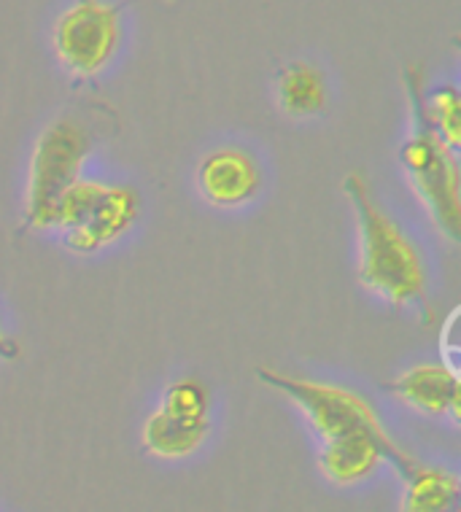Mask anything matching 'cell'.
<instances>
[{"label": "cell", "instance_id": "52a82bcc", "mask_svg": "<svg viewBox=\"0 0 461 512\" xmlns=\"http://www.w3.org/2000/svg\"><path fill=\"white\" fill-rule=\"evenodd\" d=\"M138 216H141V197L133 186L106 184L87 219L79 227L63 232L65 246L79 256L98 254L103 248L114 246L119 238H125Z\"/></svg>", "mask_w": 461, "mask_h": 512}, {"label": "cell", "instance_id": "5b68a950", "mask_svg": "<svg viewBox=\"0 0 461 512\" xmlns=\"http://www.w3.org/2000/svg\"><path fill=\"white\" fill-rule=\"evenodd\" d=\"M122 41V14L106 0H76L57 17L52 46L65 71L92 79L108 68Z\"/></svg>", "mask_w": 461, "mask_h": 512}, {"label": "cell", "instance_id": "2e32d148", "mask_svg": "<svg viewBox=\"0 0 461 512\" xmlns=\"http://www.w3.org/2000/svg\"><path fill=\"white\" fill-rule=\"evenodd\" d=\"M19 356V345L11 340L9 335H3V329H0V359L3 362H14Z\"/></svg>", "mask_w": 461, "mask_h": 512}, {"label": "cell", "instance_id": "7a4b0ae2", "mask_svg": "<svg viewBox=\"0 0 461 512\" xmlns=\"http://www.w3.org/2000/svg\"><path fill=\"white\" fill-rule=\"evenodd\" d=\"M405 92L410 133L399 146V165L437 230L456 243L461 238L459 151H453L426 119L424 76L416 65L405 73Z\"/></svg>", "mask_w": 461, "mask_h": 512}, {"label": "cell", "instance_id": "30bf717a", "mask_svg": "<svg viewBox=\"0 0 461 512\" xmlns=\"http://www.w3.org/2000/svg\"><path fill=\"white\" fill-rule=\"evenodd\" d=\"M399 512H456L461 499L459 475L445 467L416 464L402 477Z\"/></svg>", "mask_w": 461, "mask_h": 512}, {"label": "cell", "instance_id": "6da1fadb", "mask_svg": "<svg viewBox=\"0 0 461 512\" xmlns=\"http://www.w3.org/2000/svg\"><path fill=\"white\" fill-rule=\"evenodd\" d=\"M343 195L354 211L359 230V283L389 302L391 308L413 305L424 308L426 318H432L421 251L397 221L375 203L370 186L359 173H348L343 178Z\"/></svg>", "mask_w": 461, "mask_h": 512}, {"label": "cell", "instance_id": "ba28073f", "mask_svg": "<svg viewBox=\"0 0 461 512\" xmlns=\"http://www.w3.org/2000/svg\"><path fill=\"white\" fill-rule=\"evenodd\" d=\"M262 176L257 162L243 149L222 146L208 151L197 165V189L213 208H240L259 195Z\"/></svg>", "mask_w": 461, "mask_h": 512}, {"label": "cell", "instance_id": "3957f363", "mask_svg": "<svg viewBox=\"0 0 461 512\" xmlns=\"http://www.w3.org/2000/svg\"><path fill=\"white\" fill-rule=\"evenodd\" d=\"M92 151V135L81 122L63 116L46 124L36 138L27 170L25 227L33 232L52 230L57 200L81 178V168Z\"/></svg>", "mask_w": 461, "mask_h": 512}, {"label": "cell", "instance_id": "4fadbf2b", "mask_svg": "<svg viewBox=\"0 0 461 512\" xmlns=\"http://www.w3.org/2000/svg\"><path fill=\"white\" fill-rule=\"evenodd\" d=\"M162 413L173 415L178 421H189V424H205L211 421V391L203 380L197 378H181L173 380L160 402Z\"/></svg>", "mask_w": 461, "mask_h": 512}, {"label": "cell", "instance_id": "8fae6325", "mask_svg": "<svg viewBox=\"0 0 461 512\" xmlns=\"http://www.w3.org/2000/svg\"><path fill=\"white\" fill-rule=\"evenodd\" d=\"M208 432H211V421L189 424V421H178L173 415L162 413L160 407H157L143 421L141 442L146 453H151L154 459L178 461L200 451L203 442L208 440Z\"/></svg>", "mask_w": 461, "mask_h": 512}, {"label": "cell", "instance_id": "5bb4252c", "mask_svg": "<svg viewBox=\"0 0 461 512\" xmlns=\"http://www.w3.org/2000/svg\"><path fill=\"white\" fill-rule=\"evenodd\" d=\"M426 119L453 151L461 149V95L453 84L432 89L424 95Z\"/></svg>", "mask_w": 461, "mask_h": 512}, {"label": "cell", "instance_id": "e0dca14e", "mask_svg": "<svg viewBox=\"0 0 461 512\" xmlns=\"http://www.w3.org/2000/svg\"><path fill=\"white\" fill-rule=\"evenodd\" d=\"M456 512H459V510H456Z\"/></svg>", "mask_w": 461, "mask_h": 512}, {"label": "cell", "instance_id": "7c38bea8", "mask_svg": "<svg viewBox=\"0 0 461 512\" xmlns=\"http://www.w3.org/2000/svg\"><path fill=\"white\" fill-rule=\"evenodd\" d=\"M278 108L286 116L305 119L327 108V81L311 62H292L278 76Z\"/></svg>", "mask_w": 461, "mask_h": 512}, {"label": "cell", "instance_id": "8992f818", "mask_svg": "<svg viewBox=\"0 0 461 512\" xmlns=\"http://www.w3.org/2000/svg\"><path fill=\"white\" fill-rule=\"evenodd\" d=\"M383 461H389L397 469L399 477H405L418 461L399 448L389 434L351 432L335 440L321 442L319 469L335 486H356L373 475Z\"/></svg>", "mask_w": 461, "mask_h": 512}, {"label": "cell", "instance_id": "9a60e30c", "mask_svg": "<svg viewBox=\"0 0 461 512\" xmlns=\"http://www.w3.org/2000/svg\"><path fill=\"white\" fill-rule=\"evenodd\" d=\"M100 181H87V178H79L76 184L65 192L57 205H54V216H52V230L68 232L73 227H79L81 221L87 219V213L95 208L98 203L100 192H103Z\"/></svg>", "mask_w": 461, "mask_h": 512}, {"label": "cell", "instance_id": "277c9868", "mask_svg": "<svg viewBox=\"0 0 461 512\" xmlns=\"http://www.w3.org/2000/svg\"><path fill=\"white\" fill-rule=\"evenodd\" d=\"M257 378L265 383L267 389L292 399L321 442H329L351 432L386 434L373 405L356 391L335 386V383H319V380L267 370V367H259Z\"/></svg>", "mask_w": 461, "mask_h": 512}, {"label": "cell", "instance_id": "9c48e42d", "mask_svg": "<svg viewBox=\"0 0 461 512\" xmlns=\"http://www.w3.org/2000/svg\"><path fill=\"white\" fill-rule=\"evenodd\" d=\"M386 389L416 413L429 418L451 415L456 424L461 421V380L445 362L416 364L389 380Z\"/></svg>", "mask_w": 461, "mask_h": 512}]
</instances>
